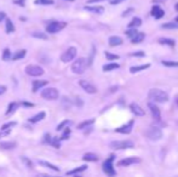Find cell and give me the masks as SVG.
<instances>
[{"label": "cell", "mask_w": 178, "mask_h": 177, "mask_svg": "<svg viewBox=\"0 0 178 177\" xmlns=\"http://www.w3.org/2000/svg\"><path fill=\"white\" fill-rule=\"evenodd\" d=\"M148 96H149V98L153 102H158V103H166L168 101V95L165 91L159 90V88H153V90H150Z\"/></svg>", "instance_id": "cell-1"}, {"label": "cell", "mask_w": 178, "mask_h": 177, "mask_svg": "<svg viewBox=\"0 0 178 177\" xmlns=\"http://www.w3.org/2000/svg\"><path fill=\"white\" fill-rule=\"evenodd\" d=\"M87 60L84 57H79L78 60H75L72 64V72L74 74H84V72L87 68Z\"/></svg>", "instance_id": "cell-2"}, {"label": "cell", "mask_w": 178, "mask_h": 177, "mask_svg": "<svg viewBox=\"0 0 178 177\" xmlns=\"http://www.w3.org/2000/svg\"><path fill=\"white\" fill-rule=\"evenodd\" d=\"M67 23L66 22H58V21H52L46 26V32L50 34H56L61 32L63 28H66Z\"/></svg>", "instance_id": "cell-3"}, {"label": "cell", "mask_w": 178, "mask_h": 177, "mask_svg": "<svg viewBox=\"0 0 178 177\" xmlns=\"http://www.w3.org/2000/svg\"><path fill=\"white\" fill-rule=\"evenodd\" d=\"M133 146H135V143L132 141H129V140L110 142V147L113 149H129V148H133Z\"/></svg>", "instance_id": "cell-4"}, {"label": "cell", "mask_w": 178, "mask_h": 177, "mask_svg": "<svg viewBox=\"0 0 178 177\" xmlns=\"http://www.w3.org/2000/svg\"><path fill=\"white\" fill-rule=\"evenodd\" d=\"M58 96H59V94L56 87H46L41 91V97L45 100H49V101L57 100Z\"/></svg>", "instance_id": "cell-5"}, {"label": "cell", "mask_w": 178, "mask_h": 177, "mask_svg": "<svg viewBox=\"0 0 178 177\" xmlns=\"http://www.w3.org/2000/svg\"><path fill=\"white\" fill-rule=\"evenodd\" d=\"M145 135H147V137L149 138L150 141H158V140H160L162 137V131H161L160 128L152 126V128H149L147 130Z\"/></svg>", "instance_id": "cell-6"}, {"label": "cell", "mask_w": 178, "mask_h": 177, "mask_svg": "<svg viewBox=\"0 0 178 177\" xmlns=\"http://www.w3.org/2000/svg\"><path fill=\"white\" fill-rule=\"evenodd\" d=\"M76 47H74V46H72V47H68L63 53H62V56H61V61L62 62H64V63H68V62H70V61H73L74 58L76 57Z\"/></svg>", "instance_id": "cell-7"}, {"label": "cell", "mask_w": 178, "mask_h": 177, "mask_svg": "<svg viewBox=\"0 0 178 177\" xmlns=\"http://www.w3.org/2000/svg\"><path fill=\"white\" fill-rule=\"evenodd\" d=\"M114 159H115V155L111 154V155L103 163V171H104L108 176H115V175H116V172H115V170H114V167H113V161H114Z\"/></svg>", "instance_id": "cell-8"}, {"label": "cell", "mask_w": 178, "mask_h": 177, "mask_svg": "<svg viewBox=\"0 0 178 177\" xmlns=\"http://www.w3.org/2000/svg\"><path fill=\"white\" fill-rule=\"evenodd\" d=\"M25 73L29 75V76H41L44 74V69L40 67V66H37V64H29L25 67Z\"/></svg>", "instance_id": "cell-9"}, {"label": "cell", "mask_w": 178, "mask_h": 177, "mask_svg": "<svg viewBox=\"0 0 178 177\" xmlns=\"http://www.w3.org/2000/svg\"><path fill=\"white\" fill-rule=\"evenodd\" d=\"M79 85L81 86L82 90L85 92H87V94H96L97 92V87L93 84H91L88 80H79Z\"/></svg>", "instance_id": "cell-10"}, {"label": "cell", "mask_w": 178, "mask_h": 177, "mask_svg": "<svg viewBox=\"0 0 178 177\" xmlns=\"http://www.w3.org/2000/svg\"><path fill=\"white\" fill-rule=\"evenodd\" d=\"M148 108H149V110H150L153 118L155 119V122H160V119H161V113H160L159 107H158L156 104H154L153 102H149V103H148Z\"/></svg>", "instance_id": "cell-11"}, {"label": "cell", "mask_w": 178, "mask_h": 177, "mask_svg": "<svg viewBox=\"0 0 178 177\" xmlns=\"http://www.w3.org/2000/svg\"><path fill=\"white\" fill-rule=\"evenodd\" d=\"M141 163V158L138 157H130V158H125L123 160H120L117 163L119 166H129L132 164H139Z\"/></svg>", "instance_id": "cell-12"}, {"label": "cell", "mask_w": 178, "mask_h": 177, "mask_svg": "<svg viewBox=\"0 0 178 177\" xmlns=\"http://www.w3.org/2000/svg\"><path fill=\"white\" fill-rule=\"evenodd\" d=\"M133 124H135V122H133V120H130L127 124H125V125H123V126H120V128H117L115 131L119 132V134H130V132L132 131Z\"/></svg>", "instance_id": "cell-13"}, {"label": "cell", "mask_w": 178, "mask_h": 177, "mask_svg": "<svg viewBox=\"0 0 178 177\" xmlns=\"http://www.w3.org/2000/svg\"><path fill=\"white\" fill-rule=\"evenodd\" d=\"M152 16H153L155 20H160V18H162V17L165 16V12H164V10H162L160 6L155 5V6H153V9H152Z\"/></svg>", "instance_id": "cell-14"}, {"label": "cell", "mask_w": 178, "mask_h": 177, "mask_svg": "<svg viewBox=\"0 0 178 177\" xmlns=\"http://www.w3.org/2000/svg\"><path fill=\"white\" fill-rule=\"evenodd\" d=\"M84 9H85L86 11H88V12L98 14V15H101V14L104 12V8H103V6H99V5H93V6H88V5H86Z\"/></svg>", "instance_id": "cell-15"}, {"label": "cell", "mask_w": 178, "mask_h": 177, "mask_svg": "<svg viewBox=\"0 0 178 177\" xmlns=\"http://www.w3.org/2000/svg\"><path fill=\"white\" fill-rule=\"evenodd\" d=\"M130 109H131V112H132L135 115H137V116H143V115H144V110H143L137 103H131V104H130Z\"/></svg>", "instance_id": "cell-16"}, {"label": "cell", "mask_w": 178, "mask_h": 177, "mask_svg": "<svg viewBox=\"0 0 178 177\" xmlns=\"http://www.w3.org/2000/svg\"><path fill=\"white\" fill-rule=\"evenodd\" d=\"M45 116H46V113H45V112H40V113L35 114L34 116H32L31 119H29V123H32V124L39 123V122H41L43 119H45Z\"/></svg>", "instance_id": "cell-17"}, {"label": "cell", "mask_w": 178, "mask_h": 177, "mask_svg": "<svg viewBox=\"0 0 178 177\" xmlns=\"http://www.w3.org/2000/svg\"><path fill=\"white\" fill-rule=\"evenodd\" d=\"M47 85V80H34L33 81V92H37L41 87Z\"/></svg>", "instance_id": "cell-18"}, {"label": "cell", "mask_w": 178, "mask_h": 177, "mask_svg": "<svg viewBox=\"0 0 178 177\" xmlns=\"http://www.w3.org/2000/svg\"><path fill=\"white\" fill-rule=\"evenodd\" d=\"M17 143L15 141H7V142H0V148L1 149H13L16 148Z\"/></svg>", "instance_id": "cell-19"}, {"label": "cell", "mask_w": 178, "mask_h": 177, "mask_svg": "<svg viewBox=\"0 0 178 177\" xmlns=\"http://www.w3.org/2000/svg\"><path fill=\"white\" fill-rule=\"evenodd\" d=\"M144 38H145V34L144 33H139V32H137L133 37H131L130 39H131V43H133V44H139V43H142L143 40H144Z\"/></svg>", "instance_id": "cell-20"}, {"label": "cell", "mask_w": 178, "mask_h": 177, "mask_svg": "<svg viewBox=\"0 0 178 177\" xmlns=\"http://www.w3.org/2000/svg\"><path fill=\"white\" fill-rule=\"evenodd\" d=\"M124 43V40L120 38V37H116V35H113L109 38V45L110 46H119V45H121Z\"/></svg>", "instance_id": "cell-21"}, {"label": "cell", "mask_w": 178, "mask_h": 177, "mask_svg": "<svg viewBox=\"0 0 178 177\" xmlns=\"http://www.w3.org/2000/svg\"><path fill=\"white\" fill-rule=\"evenodd\" d=\"M5 24H6V33L7 34H10V33H13L15 31H16V28H15V26H13V23H12V21L10 20V18H5Z\"/></svg>", "instance_id": "cell-22"}, {"label": "cell", "mask_w": 178, "mask_h": 177, "mask_svg": "<svg viewBox=\"0 0 178 177\" xmlns=\"http://www.w3.org/2000/svg\"><path fill=\"white\" fill-rule=\"evenodd\" d=\"M39 164L43 165V166H46L47 169H50V170H52V171H55V172H59V167H57L56 165H53V164H51V163H49V161L39 160Z\"/></svg>", "instance_id": "cell-23"}, {"label": "cell", "mask_w": 178, "mask_h": 177, "mask_svg": "<svg viewBox=\"0 0 178 177\" xmlns=\"http://www.w3.org/2000/svg\"><path fill=\"white\" fill-rule=\"evenodd\" d=\"M86 169H87V166H86V165H81V166H79V167H75V169H73V170H70V171H67V172H66V175H67V176L76 175V173H80V172L85 171Z\"/></svg>", "instance_id": "cell-24"}, {"label": "cell", "mask_w": 178, "mask_h": 177, "mask_svg": "<svg viewBox=\"0 0 178 177\" xmlns=\"http://www.w3.org/2000/svg\"><path fill=\"white\" fill-rule=\"evenodd\" d=\"M159 44L161 45H167V46H171L173 47L176 45V41L173 39H170V38H160L159 39Z\"/></svg>", "instance_id": "cell-25"}, {"label": "cell", "mask_w": 178, "mask_h": 177, "mask_svg": "<svg viewBox=\"0 0 178 177\" xmlns=\"http://www.w3.org/2000/svg\"><path fill=\"white\" fill-rule=\"evenodd\" d=\"M93 123H95V119H88V120H85V122H82V123H80V124L78 125V129H79V130L87 129L88 126H91Z\"/></svg>", "instance_id": "cell-26"}, {"label": "cell", "mask_w": 178, "mask_h": 177, "mask_svg": "<svg viewBox=\"0 0 178 177\" xmlns=\"http://www.w3.org/2000/svg\"><path fill=\"white\" fill-rule=\"evenodd\" d=\"M25 53H27V51H25V50H19V51H17L13 56H11V60H12V61H18V60H22V58L25 56Z\"/></svg>", "instance_id": "cell-27"}, {"label": "cell", "mask_w": 178, "mask_h": 177, "mask_svg": "<svg viewBox=\"0 0 178 177\" xmlns=\"http://www.w3.org/2000/svg\"><path fill=\"white\" fill-rule=\"evenodd\" d=\"M150 64H142V66H133L130 68V72L131 73H137V72H141V70H144L147 68H149Z\"/></svg>", "instance_id": "cell-28"}, {"label": "cell", "mask_w": 178, "mask_h": 177, "mask_svg": "<svg viewBox=\"0 0 178 177\" xmlns=\"http://www.w3.org/2000/svg\"><path fill=\"white\" fill-rule=\"evenodd\" d=\"M32 37H34V38H37V39H43V40H47V38H49V35H47L46 33L39 32V31L33 32V33H32Z\"/></svg>", "instance_id": "cell-29"}, {"label": "cell", "mask_w": 178, "mask_h": 177, "mask_svg": "<svg viewBox=\"0 0 178 177\" xmlns=\"http://www.w3.org/2000/svg\"><path fill=\"white\" fill-rule=\"evenodd\" d=\"M82 159H84L85 161H97V160H98V157H97L96 154H93V153H86V154L82 157Z\"/></svg>", "instance_id": "cell-30"}, {"label": "cell", "mask_w": 178, "mask_h": 177, "mask_svg": "<svg viewBox=\"0 0 178 177\" xmlns=\"http://www.w3.org/2000/svg\"><path fill=\"white\" fill-rule=\"evenodd\" d=\"M142 24V20L139 18V17H135V18H132V21L129 23V28H137V27H139Z\"/></svg>", "instance_id": "cell-31"}, {"label": "cell", "mask_w": 178, "mask_h": 177, "mask_svg": "<svg viewBox=\"0 0 178 177\" xmlns=\"http://www.w3.org/2000/svg\"><path fill=\"white\" fill-rule=\"evenodd\" d=\"M18 103L17 102H11L10 104H9V107H7V110H6V115H10V114H12L17 108H18Z\"/></svg>", "instance_id": "cell-32"}, {"label": "cell", "mask_w": 178, "mask_h": 177, "mask_svg": "<svg viewBox=\"0 0 178 177\" xmlns=\"http://www.w3.org/2000/svg\"><path fill=\"white\" fill-rule=\"evenodd\" d=\"M119 66L117 63H108V64H105V66H103V70L104 72H110V70H114V69H117Z\"/></svg>", "instance_id": "cell-33"}, {"label": "cell", "mask_w": 178, "mask_h": 177, "mask_svg": "<svg viewBox=\"0 0 178 177\" xmlns=\"http://www.w3.org/2000/svg\"><path fill=\"white\" fill-rule=\"evenodd\" d=\"M35 5H44V6H50L53 5V0H35Z\"/></svg>", "instance_id": "cell-34"}, {"label": "cell", "mask_w": 178, "mask_h": 177, "mask_svg": "<svg viewBox=\"0 0 178 177\" xmlns=\"http://www.w3.org/2000/svg\"><path fill=\"white\" fill-rule=\"evenodd\" d=\"M3 61H5V62H7V61H11V51H10V49H5L4 50V52H3Z\"/></svg>", "instance_id": "cell-35"}, {"label": "cell", "mask_w": 178, "mask_h": 177, "mask_svg": "<svg viewBox=\"0 0 178 177\" xmlns=\"http://www.w3.org/2000/svg\"><path fill=\"white\" fill-rule=\"evenodd\" d=\"M70 124H72V122H69V120H63L61 124H58V125H57L56 130H57V131H62L64 128H67V126L70 125Z\"/></svg>", "instance_id": "cell-36"}, {"label": "cell", "mask_w": 178, "mask_h": 177, "mask_svg": "<svg viewBox=\"0 0 178 177\" xmlns=\"http://www.w3.org/2000/svg\"><path fill=\"white\" fill-rule=\"evenodd\" d=\"M161 27L165 28V29H176V28H178V23H176V22H168V23L162 24Z\"/></svg>", "instance_id": "cell-37"}, {"label": "cell", "mask_w": 178, "mask_h": 177, "mask_svg": "<svg viewBox=\"0 0 178 177\" xmlns=\"http://www.w3.org/2000/svg\"><path fill=\"white\" fill-rule=\"evenodd\" d=\"M61 138H58V137H55V138H51V142H50V144H52L55 148H59L61 147Z\"/></svg>", "instance_id": "cell-38"}, {"label": "cell", "mask_w": 178, "mask_h": 177, "mask_svg": "<svg viewBox=\"0 0 178 177\" xmlns=\"http://www.w3.org/2000/svg\"><path fill=\"white\" fill-rule=\"evenodd\" d=\"M16 124H17L16 122H9L1 126V130H11L13 126H16Z\"/></svg>", "instance_id": "cell-39"}, {"label": "cell", "mask_w": 178, "mask_h": 177, "mask_svg": "<svg viewBox=\"0 0 178 177\" xmlns=\"http://www.w3.org/2000/svg\"><path fill=\"white\" fill-rule=\"evenodd\" d=\"M161 63L166 67H178V62L176 61H162Z\"/></svg>", "instance_id": "cell-40"}, {"label": "cell", "mask_w": 178, "mask_h": 177, "mask_svg": "<svg viewBox=\"0 0 178 177\" xmlns=\"http://www.w3.org/2000/svg\"><path fill=\"white\" fill-rule=\"evenodd\" d=\"M137 32H138V31H137L136 28H129L127 31H126V35H127L129 38H131V37H133V35H135Z\"/></svg>", "instance_id": "cell-41"}, {"label": "cell", "mask_w": 178, "mask_h": 177, "mask_svg": "<svg viewBox=\"0 0 178 177\" xmlns=\"http://www.w3.org/2000/svg\"><path fill=\"white\" fill-rule=\"evenodd\" d=\"M63 130H64V131H63V135H62L61 140H67V138L69 137V135H70V129H69V128H64Z\"/></svg>", "instance_id": "cell-42"}, {"label": "cell", "mask_w": 178, "mask_h": 177, "mask_svg": "<svg viewBox=\"0 0 178 177\" xmlns=\"http://www.w3.org/2000/svg\"><path fill=\"white\" fill-rule=\"evenodd\" d=\"M22 161L27 165V167H29V169H32V167H33V163H32L31 160H29L27 157H22Z\"/></svg>", "instance_id": "cell-43"}, {"label": "cell", "mask_w": 178, "mask_h": 177, "mask_svg": "<svg viewBox=\"0 0 178 177\" xmlns=\"http://www.w3.org/2000/svg\"><path fill=\"white\" fill-rule=\"evenodd\" d=\"M105 57L108 58L109 61H113V60H117L119 56L117 55H114V53H109V52H105Z\"/></svg>", "instance_id": "cell-44"}, {"label": "cell", "mask_w": 178, "mask_h": 177, "mask_svg": "<svg viewBox=\"0 0 178 177\" xmlns=\"http://www.w3.org/2000/svg\"><path fill=\"white\" fill-rule=\"evenodd\" d=\"M130 56H132V57H143V56H144V52H143V51H138V52L130 53Z\"/></svg>", "instance_id": "cell-45"}, {"label": "cell", "mask_w": 178, "mask_h": 177, "mask_svg": "<svg viewBox=\"0 0 178 177\" xmlns=\"http://www.w3.org/2000/svg\"><path fill=\"white\" fill-rule=\"evenodd\" d=\"M15 4L18 5V6H24L25 5V0H15Z\"/></svg>", "instance_id": "cell-46"}, {"label": "cell", "mask_w": 178, "mask_h": 177, "mask_svg": "<svg viewBox=\"0 0 178 177\" xmlns=\"http://www.w3.org/2000/svg\"><path fill=\"white\" fill-rule=\"evenodd\" d=\"M44 142H45V143H50V142H51V136H50V134H46V135L44 136Z\"/></svg>", "instance_id": "cell-47"}, {"label": "cell", "mask_w": 178, "mask_h": 177, "mask_svg": "<svg viewBox=\"0 0 178 177\" xmlns=\"http://www.w3.org/2000/svg\"><path fill=\"white\" fill-rule=\"evenodd\" d=\"M124 0H110V5H117V4H120L123 3Z\"/></svg>", "instance_id": "cell-48"}, {"label": "cell", "mask_w": 178, "mask_h": 177, "mask_svg": "<svg viewBox=\"0 0 178 177\" xmlns=\"http://www.w3.org/2000/svg\"><path fill=\"white\" fill-rule=\"evenodd\" d=\"M5 18H6V14H5V12H3V11H0V22L5 21Z\"/></svg>", "instance_id": "cell-49"}, {"label": "cell", "mask_w": 178, "mask_h": 177, "mask_svg": "<svg viewBox=\"0 0 178 177\" xmlns=\"http://www.w3.org/2000/svg\"><path fill=\"white\" fill-rule=\"evenodd\" d=\"M132 11H133V9H127V10H126V11L123 14V17H126V16H129V15H130Z\"/></svg>", "instance_id": "cell-50"}, {"label": "cell", "mask_w": 178, "mask_h": 177, "mask_svg": "<svg viewBox=\"0 0 178 177\" xmlns=\"http://www.w3.org/2000/svg\"><path fill=\"white\" fill-rule=\"evenodd\" d=\"M5 91H6V86H4V85H0V95L5 94Z\"/></svg>", "instance_id": "cell-51"}, {"label": "cell", "mask_w": 178, "mask_h": 177, "mask_svg": "<svg viewBox=\"0 0 178 177\" xmlns=\"http://www.w3.org/2000/svg\"><path fill=\"white\" fill-rule=\"evenodd\" d=\"M102 2H105V0H87L88 4H93V3H102Z\"/></svg>", "instance_id": "cell-52"}, {"label": "cell", "mask_w": 178, "mask_h": 177, "mask_svg": "<svg viewBox=\"0 0 178 177\" xmlns=\"http://www.w3.org/2000/svg\"><path fill=\"white\" fill-rule=\"evenodd\" d=\"M22 106H24V107H34L33 103H29V102H23Z\"/></svg>", "instance_id": "cell-53"}, {"label": "cell", "mask_w": 178, "mask_h": 177, "mask_svg": "<svg viewBox=\"0 0 178 177\" xmlns=\"http://www.w3.org/2000/svg\"><path fill=\"white\" fill-rule=\"evenodd\" d=\"M116 88H117V86H114V87H110V92H115V91H116Z\"/></svg>", "instance_id": "cell-54"}, {"label": "cell", "mask_w": 178, "mask_h": 177, "mask_svg": "<svg viewBox=\"0 0 178 177\" xmlns=\"http://www.w3.org/2000/svg\"><path fill=\"white\" fill-rule=\"evenodd\" d=\"M164 2H165V0H153V3H156V4L158 3H164Z\"/></svg>", "instance_id": "cell-55"}, {"label": "cell", "mask_w": 178, "mask_h": 177, "mask_svg": "<svg viewBox=\"0 0 178 177\" xmlns=\"http://www.w3.org/2000/svg\"><path fill=\"white\" fill-rule=\"evenodd\" d=\"M174 9H176V10H177V11H178V3H177V4H176V5H174Z\"/></svg>", "instance_id": "cell-56"}, {"label": "cell", "mask_w": 178, "mask_h": 177, "mask_svg": "<svg viewBox=\"0 0 178 177\" xmlns=\"http://www.w3.org/2000/svg\"><path fill=\"white\" fill-rule=\"evenodd\" d=\"M176 104H177V107H178V96L176 97Z\"/></svg>", "instance_id": "cell-57"}, {"label": "cell", "mask_w": 178, "mask_h": 177, "mask_svg": "<svg viewBox=\"0 0 178 177\" xmlns=\"http://www.w3.org/2000/svg\"><path fill=\"white\" fill-rule=\"evenodd\" d=\"M176 23H178V17H176Z\"/></svg>", "instance_id": "cell-58"}, {"label": "cell", "mask_w": 178, "mask_h": 177, "mask_svg": "<svg viewBox=\"0 0 178 177\" xmlns=\"http://www.w3.org/2000/svg\"><path fill=\"white\" fill-rule=\"evenodd\" d=\"M67 2H72V3H73V2H74V0H67Z\"/></svg>", "instance_id": "cell-59"}]
</instances>
